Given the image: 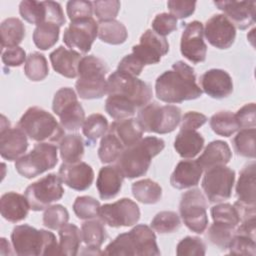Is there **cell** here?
<instances>
[{
    "label": "cell",
    "mask_w": 256,
    "mask_h": 256,
    "mask_svg": "<svg viewBox=\"0 0 256 256\" xmlns=\"http://www.w3.org/2000/svg\"><path fill=\"white\" fill-rule=\"evenodd\" d=\"M165 147L163 139L155 136L142 138L136 144L125 148L119 158L116 160V166L119 168L124 178H138L144 176L152 159L157 156Z\"/></svg>",
    "instance_id": "obj_2"
},
{
    "label": "cell",
    "mask_w": 256,
    "mask_h": 256,
    "mask_svg": "<svg viewBox=\"0 0 256 256\" xmlns=\"http://www.w3.org/2000/svg\"><path fill=\"white\" fill-rule=\"evenodd\" d=\"M92 5L93 12L99 22L115 19L121 7V3L118 0H97L93 1Z\"/></svg>",
    "instance_id": "obj_52"
},
{
    "label": "cell",
    "mask_w": 256,
    "mask_h": 256,
    "mask_svg": "<svg viewBox=\"0 0 256 256\" xmlns=\"http://www.w3.org/2000/svg\"><path fill=\"white\" fill-rule=\"evenodd\" d=\"M167 7L174 17L179 19H185L191 16L196 8L195 1H178L170 0L167 2Z\"/></svg>",
    "instance_id": "obj_56"
},
{
    "label": "cell",
    "mask_w": 256,
    "mask_h": 256,
    "mask_svg": "<svg viewBox=\"0 0 256 256\" xmlns=\"http://www.w3.org/2000/svg\"><path fill=\"white\" fill-rule=\"evenodd\" d=\"M19 13L21 17L30 24L37 26L44 23L47 16L45 1L24 0L19 4Z\"/></svg>",
    "instance_id": "obj_42"
},
{
    "label": "cell",
    "mask_w": 256,
    "mask_h": 256,
    "mask_svg": "<svg viewBox=\"0 0 256 256\" xmlns=\"http://www.w3.org/2000/svg\"><path fill=\"white\" fill-rule=\"evenodd\" d=\"M59 34L60 26L54 23L44 22L37 25L34 29L33 42L40 50H47L57 43Z\"/></svg>",
    "instance_id": "obj_38"
},
{
    "label": "cell",
    "mask_w": 256,
    "mask_h": 256,
    "mask_svg": "<svg viewBox=\"0 0 256 256\" xmlns=\"http://www.w3.org/2000/svg\"><path fill=\"white\" fill-rule=\"evenodd\" d=\"M105 110L113 119L121 120L132 117L137 108L125 98L116 95H108L105 101Z\"/></svg>",
    "instance_id": "obj_41"
},
{
    "label": "cell",
    "mask_w": 256,
    "mask_h": 256,
    "mask_svg": "<svg viewBox=\"0 0 256 256\" xmlns=\"http://www.w3.org/2000/svg\"><path fill=\"white\" fill-rule=\"evenodd\" d=\"M214 5L221 11L235 28L245 30L255 23V1H214Z\"/></svg>",
    "instance_id": "obj_20"
},
{
    "label": "cell",
    "mask_w": 256,
    "mask_h": 256,
    "mask_svg": "<svg viewBox=\"0 0 256 256\" xmlns=\"http://www.w3.org/2000/svg\"><path fill=\"white\" fill-rule=\"evenodd\" d=\"M58 175L64 184L77 191L87 190L94 180L92 167L82 161L77 163L63 162L59 168Z\"/></svg>",
    "instance_id": "obj_21"
},
{
    "label": "cell",
    "mask_w": 256,
    "mask_h": 256,
    "mask_svg": "<svg viewBox=\"0 0 256 256\" xmlns=\"http://www.w3.org/2000/svg\"><path fill=\"white\" fill-rule=\"evenodd\" d=\"M98 217L110 227H130L139 221L140 209L133 200L122 198L100 206Z\"/></svg>",
    "instance_id": "obj_14"
},
{
    "label": "cell",
    "mask_w": 256,
    "mask_h": 256,
    "mask_svg": "<svg viewBox=\"0 0 256 256\" xmlns=\"http://www.w3.org/2000/svg\"><path fill=\"white\" fill-rule=\"evenodd\" d=\"M46 9H47V16L45 22L54 23L58 26H63L66 22L62 7L60 3L55 1H45Z\"/></svg>",
    "instance_id": "obj_60"
},
{
    "label": "cell",
    "mask_w": 256,
    "mask_h": 256,
    "mask_svg": "<svg viewBox=\"0 0 256 256\" xmlns=\"http://www.w3.org/2000/svg\"><path fill=\"white\" fill-rule=\"evenodd\" d=\"M81 235L82 241L89 250L88 253L99 254L98 251L107 238L104 222L101 219L95 218L86 220L82 223Z\"/></svg>",
    "instance_id": "obj_31"
},
{
    "label": "cell",
    "mask_w": 256,
    "mask_h": 256,
    "mask_svg": "<svg viewBox=\"0 0 256 256\" xmlns=\"http://www.w3.org/2000/svg\"><path fill=\"white\" fill-rule=\"evenodd\" d=\"M53 69L66 78H75L78 76V65L81 60L79 52L59 46L49 55Z\"/></svg>",
    "instance_id": "obj_25"
},
{
    "label": "cell",
    "mask_w": 256,
    "mask_h": 256,
    "mask_svg": "<svg viewBox=\"0 0 256 256\" xmlns=\"http://www.w3.org/2000/svg\"><path fill=\"white\" fill-rule=\"evenodd\" d=\"M107 95L125 98L141 109L150 102L153 92L143 80L116 70L107 79Z\"/></svg>",
    "instance_id": "obj_8"
},
{
    "label": "cell",
    "mask_w": 256,
    "mask_h": 256,
    "mask_svg": "<svg viewBox=\"0 0 256 256\" xmlns=\"http://www.w3.org/2000/svg\"><path fill=\"white\" fill-rule=\"evenodd\" d=\"M59 253L65 256H75L78 254L82 235L81 230L75 224L67 223L59 229Z\"/></svg>",
    "instance_id": "obj_33"
},
{
    "label": "cell",
    "mask_w": 256,
    "mask_h": 256,
    "mask_svg": "<svg viewBox=\"0 0 256 256\" xmlns=\"http://www.w3.org/2000/svg\"><path fill=\"white\" fill-rule=\"evenodd\" d=\"M155 93L162 102L174 104L197 99L203 92L196 82L194 69L184 61H177L157 77Z\"/></svg>",
    "instance_id": "obj_1"
},
{
    "label": "cell",
    "mask_w": 256,
    "mask_h": 256,
    "mask_svg": "<svg viewBox=\"0 0 256 256\" xmlns=\"http://www.w3.org/2000/svg\"><path fill=\"white\" fill-rule=\"evenodd\" d=\"M108 132L112 133L120 141L124 149L136 144L143 136V130L134 118L113 121Z\"/></svg>",
    "instance_id": "obj_29"
},
{
    "label": "cell",
    "mask_w": 256,
    "mask_h": 256,
    "mask_svg": "<svg viewBox=\"0 0 256 256\" xmlns=\"http://www.w3.org/2000/svg\"><path fill=\"white\" fill-rule=\"evenodd\" d=\"M100 202L91 196H78L73 203V211L81 220L93 219L98 216Z\"/></svg>",
    "instance_id": "obj_49"
},
{
    "label": "cell",
    "mask_w": 256,
    "mask_h": 256,
    "mask_svg": "<svg viewBox=\"0 0 256 256\" xmlns=\"http://www.w3.org/2000/svg\"><path fill=\"white\" fill-rule=\"evenodd\" d=\"M68 210L60 204L47 207L43 213V224L51 230H59L68 223Z\"/></svg>",
    "instance_id": "obj_48"
},
{
    "label": "cell",
    "mask_w": 256,
    "mask_h": 256,
    "mask_svg": "<svg viewBox=\"0 0 256 256\" xmlns=\"http://www.w3.org/2000/svg\"><path fill=\"white\" fill-rule=\"evenodd\" d=\"M255 128L240 129L233 139L235 152L245 158L255 159Z\"/></svg>",
    "instance_id": "obj_43"
},
{
    "label": "cell",
    "mask_w": 256,
    "mask_h": 256,
    "mask_svg": "<svg viewBox=\"0 0 256 256\" xmlns=\"http://www.w3.org/2000/svg\"><path fill=\"white\" fill-rule=\"evenodd\" d=\"M1 50L18 46L25 37V26L19 18L10 17L0 25Z\"/></svg>",
    "instance_id": "obj_32"
},
{
    "label": "cell",
    "mask_w": 256,
    "mask_h": 256,
    "mask_svg": "<svg viewBox=\"0 0 256 256\" xmlns=\"http://www.w3.org/2000/svg\"><path fill=\"white\" fill-rule=\"evenodd\" d=\"M103 255L125 256H158L161 254L156 235L152 228L145 224L133 227L129 232L119 234L101 253Z\"/></svg>",
    "instance_id": "obj_3"
},
{
    "label": "cell",
    "mask_w": 256,
    "mask_h": 256,
    "mask_svg": "<svg viewBox=\"0 0 256 256\" xmlns=\"http://www.w3.org/2000/svg\"><path fill=\"white\" fill-rule=\"evenodd\" d=\"M203 169L197 160L180 161L170 176V184L172 187L183 190L198 185L202 176Z\"/></svg>",
    "instance_id": "obj_23"
},
{
    "label": "cell",
    "mask_w": 256,
    "mask_h": 256,
    "mask_svg": "<svg viewBox=\"0 0 256 256\" xmlns=\"http://www.w3.org/2000/svg\"><path fill=\"white\" fill-rule=\"evenodd\" d=\"M123 150L124 147L120 141L112 133L108 132L101 138L98 148V157L102 163L116 162Z\"/></svg>",
    "instance_id": "obj_44"
},
{
    "label": "cell",
    "mask_w": 256,
    "mask_h": 256,
    "mask_svg": "<svg viewBox=\"0 0 256 256\" xmlns=\"http://www.w3.org/2000/svg\"><path fill=\"white\" fill-rule=\"evenodd\" d=\"M29 203L25 195L16 192H7L0 198V212L2 217L12 223L26 219L29 213Z\"/></svg>",
    "instance_id": "obj_24"
},
{
    "label": "cell",
    "mask_w": 256,
    "mask_h": 256,
    "mask_svg": "<svg viewBox=\"0 0 256 256\" xmlns=\"http://www.w3.org/2000/svg\"><path fill=\"white\" fill-rule=\"evenodd\" d=\"M108 66L104 60L94 55L81 58L78 65V79L75 83L77 94L85 100L99 99L107 94Z\"/></svg>",
    "instance_id": "obj_5"
},
{
    "label": "cell",
    "mask_w": 256,
    "mask_h": 256,
    "mask_svg": "<svg viewBox=\"0 0 256 256\" xmlns=\"http://www.w3.org/2000/svg\"><path fill=\"white\" fill-rule=\"evenodd\" d=\"M152 29L156 34L165 37L177 30V18L166 12L157 14L152 21Z\"/></svg>",
    "instance_id": "obj_53"
},
{
    "label": "cell",
    "mask_w": 256,
    "mask_h": 256,
    "mask_svg": "<svg viewBox=\"0 0 256 256\" xmlns=\"http://www.w3.org/2000/svg\"><path fill=\"white\" fill-rule=\"evenodd\" d=\"M169 52V43L165 37L147 29L140 37V42L132 47V53L144 64L153 65Z\"/></svg>",
    "instance_id": "obj_18"
},
{
    "label": "cell",
    "mask_w": 256,
    "mask_h": 256,
    "mask_svg": "<svg viewBox=\"0 0 256 256\" xmlns=\"http://www.w3.org/2000/svg\"><path fill=\"white\" fill-rule=\"evenodd\" d=\"M235 228H232L230 226L213 222L208 227L206 237L211 244L217 246L222 250H225L228 249L230 242L235 234Z\"/></svg>",
    "instance_id": "obj_46"
},
{
    "label": "cell",
    "mask_w": 256,
    "mask_h": 256,
    "mask_svg": "<svg viewBox=\"0 0 256 256\" xmlns=\"http://www.w3.org/2000/svg\"><path fill=\"white\" fill-rule=\"evenodd\" d=\"M207 201L200 189H191L183 193L179 212L185 226L194 233L202 234L208 226Z\"/></svg>",
    "instance_id": "obj_12"
},
{
    "label": "cell",
    "mask_w": 256,
    "mask_h": 256,
    "mask_svg": "<svg viewBox=\"0 0 256 256\" xmlns=\"http://www.w3.org/2000/svg\"><path fill=\"white\" fill-rule=\"evenodd\" d=\"M131 190L134 198L143 204H155L162 197L161 186L151 179H142L134 182Z\"/></svg>",
    "instance_id": "obj_36"
},
{
    "label": "cell",
    "mask_w": 256,
    "mask_h": 256,
    "mask_svg": "<svg viewBox=\"0 0 256 256\" xmlns=\"http://www.w3.org/2000/svg\"><path fill=\"white\" fill-rule=\"evenodd\" d=\"M207 117L197 111H189L181 117L180 130H197L207 122Z\"/></svg>",
    "instance_id": "obj_59"
},
{
    "label": "cell",
    "mask_w": 256,
    "mask_h": 256,
    "mask_svg": "<svg viewBox=\"0 0 256 256\" xmlns=\"http://www.w3.org/2000/svg\"><path fill=\"white\" fill-rule=\"evenodd\" d=\"M178 256H203L206 254V245L196 236H186L176 247Z\"/></svg>",
    "instance_id": "obj_50"
},
{
    "label": "cell",
    "mask_w": 256,
    "mask_h": 256,
    "mask_svg": "<svg viewBox=\"0 0 256 256\" xmlns=\"http://www.w3.org/2000/svg\"><path fill=\"white\" fill-rule=\"evenodd\" d=\"M144 66L145 65L133 53H131L121 59V61L118 63L117 70L122 73L137 77L141 74Z\"/></svg>",
    "instance_id": "obj_58"
},
{
    "label": "cell",
    "mask_w": 256,
    "mask_h": 256,
    "mask_svg": "<svg viewBox=\"0 0 256 256\" xmlns=\"http://www.w3.org/2000/svg\"><path fill=\"white\" fill-rule=\"evenodd\" d=\"M98 36V23L93 17L71 21L64 30L63 42L72 50L79 53L90 51Z\"/></svg>",
    "instance_id": "obj_15"
},
{
    "label": "cell",
    "mask_w": 256,
    "mask_h": 256,
    "mask_svg": "<svg viewBox=\"0 0 256 256\" xmlns=\"http://www.w3.org/2000/svg\"><path fill=\"white\" fill-rule=\"evenodd\" d=\"M234 182L235 171L222 165L206 170L201 186L210 203H221L231 197Z\"/></svg>",
    "instance_id": "obj_13"
},
{
    "label": "cell",
    "mask_w": 256,
    "mask_h": 256,
    "mask_svg": "<svg viewBox=\"0 0 256 256\" xmlns=\"http://www.w3.org/2000/svg\"><path fill=\"white\" fill-rule=\"evenodd\" d=\"M124 176L116 165L104 166L100 169L96 180L99 196L103 200L112 199L120 192Z\"/></svg>",
    "instance_id": "obj_26"
},
{
    "label": "cell",
    "mask_w": 256,
    "mask_h": 256,
    "mask_svg": "<svg viewBox=\"0 0 256 256\" xmlns=\"http://www.w3.org/2000/svg\"><path fill=\"white\" fill-rule=\"evenodd\" d=\"M232 255H251L256 254V242L254 238L247 235L235 233L228 247Z\"/></svg>",
    "instance_id": "obj_51"
},
{
    "label": "cell",
    "mask_w": 256,
    "mask_h": 256,
    "mask_svg": "<svg viewBox=\"0 0 256 256\" xmlns=\"http://www.w3.org/2000/svg\"><path fill=\"white\" fill-rule=\"evenodd\" d=\"M240 129L255 128L256 125V107L255 103H248L242 106L235 114Z\"/></svg>",
    "instance_id": "obj_57"
},
{
    "label": "cell",
    "mask_w": 256,
    "mask_h": 256,
    "mask_svg": "<svg viewBox=\"0 0 256 256\" xmlns=\"http://www.w3.org/2000/svg\"><path fill=\"white\" fill-rule=\"evenodd\" d=\"M98 37L102 42L119 45L126 41L128 32L126 26L116 19L100 21L98 23Z\"/></svg>",
    "instance_id": "obj_34"
},
{
    "label": "cell",
    "mask_w": 256,
    "mask_h": 256,
    "mask_svg": "<svg viewBox=\"0 0 256 256\" xmlns=\"http://www.w3.org/2000/svg\"><path fill=\"white\" fill-rule=\"evenodd\" d=\"M59 151L64 163L80 162L84 155V141L78 134L65 135L59 142Z\"/></svg>",
    "instance_id": "obj_35"
},
{
    "label": "cell",
    "mask_w": 256,
    "mask_h": 256,
    "mask_svg": "<svg viewBox=\"0 0 256 256\" xmlns=\"http://www.w3.org/2000/svg\"><path fill=\"white\" fill-rule=\"evenodd\" d=\"M180 41L181 54L190 62H204L207 55V45L204 42V27L200 21H191L183 26Z\"/></svg>",
    "instance_id": "obj_16"
},
{
    "label": "cell",
    "mask_w": 256,
    "mask_h": 256,
    "mask_svg": "<svg viewBox=\"0 0 256 256\" xmlns=\"http://www.w3.org/2000/svg\"><path fill=\"white\" fill-rule=\"evenodd\" d=\"M0 155L3 159L14 161L24 155L28 148L26 134L17 126L11 127L8 119L1 115Z\"/></svg>",
    "instance_id": "obj_17"
},
{
    "label": "cell",
    "mask_w": 256,
    "mask_h": 256,
    "mask_svg": "<svg viewBox=\"0 0 256 256\" xmlns=\"http://www.w3.org/2000/svg\"><path fill=\"white\" fill-rule=\"evenodd\" d=\"M181 109L175 105L148 103L137 113V122L143 132L167 134L176 129L181 121Z\"/></svg>",
    "instance_id": "obj_7"
},
{
    "label": "cell",
    "mask_w": 256,
    "mask_h": 256,
    "mask_svg": "<svg viewBox=\"0 0 256 256\" xmlns=\"http://www.w3.org/2000/svg\"><path fill=\"white\" fill-rule=\"evenodd\" d=\"M57 153L56 145L47 142L37 143L28 154L16 160L15 169L24 178H35L56 166L58 163Z\"/></svg>",
    "instance_id": "obj_9"
},
{
    "label": "cell",
    "mask_w": 256,
    "mask_h": 256,
    "mask_svg": "<svg viewBox=\"0 0 256 256\" xmlns=\"http://www.w3.org/2000/svg\"><path fill=\"white\" fill-rule=\"evenodd\" d=\"M64 192L62 180L59 175L50 173L30 184L25 189L24 195L31 210L42 211L53 202L60 200Z\"/></svg>",
    "instance_id": "obj_11"
},
{
    "label": "cell",
    "mask_w": 256,
    "mask_h": 256,
    "mask_svg": "<svg viewBox=\"0 0 256 256\" xmlns=\"http://www.w3.org/2000/svg\"><path fill=\"white\" fill-rule=\"evenodd\" d=\"M52 110L59 117L64 130L77 131L85 121V111L70 87L60 88L54 95Z\"/></svg>",
    "instance_id": "obj_10"
},
{
    "label": "cell",
    "mask_w": 256,
    "mask_h": 256,
    "mask_svg": "<svg viewBox=\"0 0 256 256\" xmlns=\"http://www.w3.org/2000/svg\"><path fill=\"white\" fill-rule=\"evenodd\" d=\"M213 222L224 224L235 228L240 223L239 215L235 207L229 203H218L214 205L210 210Z\"/></svg>",
    "instance_id": "obj_47"
},
{
    "label": "cell",
    "mask_w": 256,
    "mask_h": 256,
    "mask_svg": "<svg viewBox=\"0 0 256 256\" xmlns=\"http://www.w3.org/2000/svg\"><path fill=\"white\" fill-rule=\"evenodd\" d=\"M1 59L2 62L8 67H19L26 61L27 57L26 52L22 47L15 46L3 49Z\"/></svg>",
    "instance_id": "obj_55"
},
{
    "label": "cell",
    "mask_w": 256,
    "mask_h": 256,
    "mask_svg": "<svg viewBox=\"0 0 256 256\" xmlns=\"http://www.w3.org/2000/svg\"><path fill=\"white\" fill-rule=\"evenodd\" d=\"M209 124L214 133L223 137H230L240 129L236 116L231 111H219L213 114Z\"/></svg>",
    "instance_id": "obj_37"
},
{
    "label": "cell",
    "mask_w": 256,
    "mask_h": 256,
    "mask_svg": "<svg viewBox=\"0 0 256 256\" xmlns=\"http://www.w3.org/2000/svg\"><path fill=\"white\" fill-rule=\"evenodd\" d=\"M202 92L214 99H223L233 92V80L230 74L222 69H210L200 77Z\"/></svg>",
    "instance_id": "obj_22"
},
{
    "label": "cell",
    "mask_w": 256,
    "mask_h": 256,
    "mask_svg": "<svg viewBox=\"0 0 256 256\" xmlns=\"http://www.w3.org/2000/svg\"><path fill=\"white\" fill-rule=\"evenodd\" d=\"M24 73L31 81L38 82L44 80L49 74L48 62L45 56L39 52L30 53L25 61Z\"/></svg>",
    "instance_id": "obj_40"
},
{
    "label": "cell",
    "mask_w": 256,
    "mask_h": 256,
    "mask_svg": "<svg viewBox=\"0 0 256 256\" xmlns=\"http://www.w3.org/2000/svg\"><path fill=\"white\" fill-rule=\"evenodd\" d=\"M203 136L196 130H180L174 140V149L185 159H192L204 146Z\"/></svg>",
    "instance_id": "obj_30"
},
{
    "label": "cell",
    "mask_w": 256,
    "mask_h": 256,
    "mask_svg": "<svg viewBox=\"0 0 256 256\" xmlns=\"http://www.w3.org/2000/svg\"><path fill=\"white\" fill-rule=\"evenodd\" d=\"M17 126L31 140L41 143H59L65 136L64 129L55 117L43 108H28L20 118Z\"/></svg>",
    "instance_id": "obj_6"
},
{
    "label": "cell",
    "mask_w": 256,
    "mask_h": 256,
    "mask_svg": "<svg viewBox=\"0 0 256 256\" xmlns=\"http://www.w3.org/2000/svg\"><path fill=\"white\" fill-rule=\"evenodd\" d=\"M181 226L179 215L174 211H161L151 221V228L160 234L173 233Z\"/></svg>",
    "instance_id": "obj_45"
},
{
    "label": "cell",
    "mask_w": 256,
    "mask_h": 256,
    "mask_svg": "<svg viewBox=\"0 0 256 256\" xmlns=\"http://www.w3.org/2000/svg\"><path fill=\"white\" fill-rule=\"evenodd\" d=\"M255 162L246 164L240 171L239 179L236 184V195L238 202L248 205L256 206V173Z\"/></svg>",
    "instance_id": "obj_28"
},
{
    "label": "cell",
    "mask_w": 256,
    "mask_h": 256,
    "mask_svg": "<svg viewBox=\"0 0 256 256\" xmlns=\"http://www.w3.org/2000/svg\"><path fill=\"white\" fill-rule=\"evenodd\" d=\"M108 129V121L104 115L94 113L88 116L82 126V132L87 139V145H93L100 137L106 134Z\"/></svg>",
    "instance_id": "obj_39"
},
{
    "label": "cell",
    "mask_w": 256,
    "mask_h": 256,
    "mask_svg": "<svg viewBox=\"0 0 256 256\" xmlns=\"http://www.w3.org/2000/svg\"><path fill=\"white\" fill-rule=\"evenodd\" d=\"M11 242L14 252L19 256L60 255L55 235L47 230L23 224L13 228Z\"/></svg>",
    "instance_id": "obj_4"
},
{
    "label": "cell",
    "mask_w": 256,
    "mask_h": 256,
    "mask_svg": "<svg viewBox=\"0 0 256 256\" xmlns=\"http://www.w3.org/2000/svg\"><path fill=\"white\" fill-rule=\"evenodd\" d=\"M231 157L232 152L227 142L222 140H214L205 147L203 153L198 157L197 162L203 171H206L216 166L228 164Z\"/></svg>",
    "instance_id": "obj_27"
},
{
    "label": "cell",
    "mask_w": 256,
    "mask_h": 256,
    "mask_svg": "<svg viewBox=\"0 0 256 256\" xmlns=\"http://www.w3.org/2000/svg\"><path fill=\"white\" fill-rule=\"evenodd\" d=\"M203 31L207 41L218 49L230 48L236 38V28L224 14H216L209 18Z\"/></svg>",
    "instance_id": "obj_19"
},
{
    "label": "cell",
    "mask_w": 256,
    "mask_h": 256,
    "mask_svg": "<svg viewBox=\"0 0 256 256\" xmlns=\"http://www.w3.org/2000/svg\"><path fill=\"white\" fill-rule=\"evenodd\" d=\"M66 10L70 21H75L92 17L93 5L90 1L72 0L67 2Z\"/></svg>",
    "instance_id": "obj_54"
}]
</instances>
